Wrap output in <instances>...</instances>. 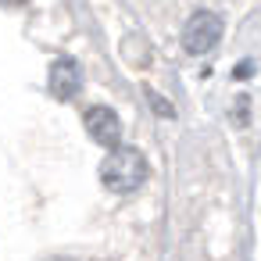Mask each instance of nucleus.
I'll use <instances>...</instances> for the list:
<instances>
[{"label": "nucleus", "instance_id": "obj_1", "mask_svg": "<svg viewBox=\"0 0 261 261\" xmlns=\"http://www.w3.org/2000/svg\"><path fill=\"white\" fill-rule=\"evenodd\" d=\"M143 179H147V161L136 147H118L100 165V182L111 193H133Z\"/></svg>", "mask_w": 261, "mask_h": 261}, {"label": "nucleus", "instance_id": "obj_2", "mask_svg": "<svg viewBox=\"0 0 261 261\" xmlns=\"http://www.w3.org/2000/svg\"><path fill=\"white\" fill-rule=\"evenodd\" d=\"M222 40V18L215 11H193L182 25V47L190 54H207Z\"/></svg>", "mask_w": 261, "mask_h": 261}, {"label": "nucleus", "instance_id": "obj_3", "mask_svg": "<svg viewBox=\"0 0 261 261\" xmlns=\"http://www.w3.org/2000/svg\"><path fill=\"white\" fill-rule=\"evenodd\" d=\"M83 125H86V133H90L93 143H100V147H108V150H118L122 122H118V115H115L111 108H90L86 118H83Z\"/></svg>", "mask_w": 261, "mask_h": 261}, {"label": "nucleus", "instance_id": "obj_4", "mask_svg": "<svg viewBox=\"0 0 261 261\" xmlns=\"http://www.w3.org/2000/svg\"><path fill=\"white\" fill-rule=\"evenodd\" d=\"M83 86V68L75 58H58L50 65V93L54 100H72Z\"/></svg>", "mask_w": 261, "mask_h": 261}, {"label": "nucleus", "instance_id": "obj_5", "mask_svg": "<svg viewBox=\"0 0 261 261\" xmlns=\"http://www.w3.org/2000/svg\"><path fill=\"white\" fill-rule=\"evenodd\" d=\"M150 100H154V108H158V111H161V115H165V118H168V115H172V108H168V104H165V100H161V97H154V93H150Z\"/></svg>", "mask_w": 261, "mask_h": 261}]
</instances>
